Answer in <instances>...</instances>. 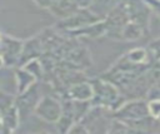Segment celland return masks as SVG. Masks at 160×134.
Here are the masks:
<instances>
[{"label": "cell", "instance_id": "obj_10", "mask_svg": "<svg viewBox=\"0 0 160 134\" xmlns=\"http://www.w3.org/2000/svg\"><path fill=\"white\" fill-rule=\"evenodd\" d=\"M1 120H2L4 131H14L18 128L20 121V113L16 104L1 111Z\"/></svg>", "mask_w": 160, "mask_h": 134}, {"label": "cell", "instance_id": "obj_20", "mask_svg": "<svg viewBox=\"0 0 160 134\" xmlns=\"http://www.w3.org/2000/svg\"><path fill=\"white\" fill-rule=\"evenodd\" d=\"M1 38H2V34L0 33V41H1Z\"/></svg>", "mask_w": 160, "mask_h": 134}, {"label": "cell", "instance_id": "obj_8", "mask_svg": "<svg viewBox=\"0 0 160 134\" xmlns=\"http://www.w3.org/2000/svg\"><path fill=\"white\" fill-rule=\"evenodd\" d=\"M78 9H80V8L78 6L75 0H54L49 11L54 16L59 18V20H60V19H65V18L70 16Z\"/></svg>", "mask_w": 160, "mask_h": 134}, {"label": "cell", "instance_id": "obj_7", "mask_svg": "<svg viewBox=\"0 0 160 134\" xmlns=\"http://www.w3.org/2000/svg\"><path fill=\"white\" fill-rule=\"evenodd\" d=\"M42 51H44V41H41L39 36L29 39L28 41L24 43L19 66L25 65L28 61H30L32 59L40 58L42 55Z\"/></svg>", "mask_w": 160, "mask_h": 134}, {"label": "cell", "instance_id": "obj_17", "mask_svg": "<svg viewBox=\"0 0 160 134\" xmlns=\"http://www.w3.org/2000/svg\"><path fill=\"white\" fill-rule=\"evenodd\" d=\"M150 8L151 13H155L160 18V0H144Z\"/></svg>", "mask_w": 160, "mask_h": 134}, {"label": "cell", "instance_id": "obj_16", "mask_svg": "<svg viewBox=\"0 0 160 134\" xmlns=\"http://www.w3.org/2000/svg\"><path fill=\"white\" fill-rule=\"evenodd\" d=\"M145 98H146V100L160 99V80L156 81V83H154V84L149 88V90H148Z\"/></svg>", "mask_w": 160, "mask_h": 134}, {"label": "cell", "instance_id": "obj_14", "mask_svg": "<svg viewBox=\"0 0 160 134\" xmlns=\"http://www.w3.org/2000/svg\"><path fill=\"white\" fill-rule=\"evenodd\" d=\"M15 100H16L15 96L0 91V111H4V110H6L8 108L12 106V105L15 104Z\"/></svg>", "mask_w": 160, "mask_h": 134}, {"label": "cell", "instance_id": "obj_15", "mask_svg": "<svg viewBox=\"0 0 160 134\" xmlns=\"http://www.w3.org/2000/svg\"><path fill=\"white\" fill-rule=\"evenodd\" d=\"M148 106H149L150 115L154 116L156 120L160 121V99L148 100Z\"/></svg>", "mask_w": 160, "mask_h": 134}, {"label": "cell", "instance_id": "obj_3", "mask_svg": "<svg viewBox=\"0 0 160 134\" xmlns=\"http://www.w3.org/2000/svg\"><path fill=\"white\" fill-rule=\"evenodd\" d=\"M34 113L44 121L55 124L62 114V103H60L59 100H56L50 95H45L39 99L34 109Z\"/></svg>", "mask_w": 160, "mask_h": 134}, {"label": "cell", "instance_id": "obj_5", "mask_svg": "<svg viewBox=\"0 0 160 134\" xmlns=\"http://www.w3.org/2000/svg\"><path fill=\"white\" fill-rule=\"evenodd\" d=\"M22 46H24V41L19 39H14L8 35H2L0 41V51H1L5 66L19 65Z\"/></svg>", "mask_w": 160, "mask_h": 134}, {"label": "cell", "instance_id": "obj_19", "mask_svg": "<svg viewBox=\"0 0 160 134\" xmlns=\"http://www.w3.org/2000/svg\"><path fill=\"white\" fill-rule=\"evenodd\" d=\"M4 65V60H2V55H1V51H0V68Z\"/></svg>", "mask_w": 160, "mask_h": 134}, {"label": "cell", "instance_id": "obj_18", "mask_svg": "<svg viewBox=\"0 0 160 134\" xmlns=\"http://www.w3.org/2000/svg\"><path fill=\"white\" fill-rule=\"evenodd\" d=\"M75 1L80 9H88V8H90V5L92 4L94 0H75Z\"/></svg>", "mask_w": 160, "mask_h": 134}, {"label": "cell", "instance_id": "obj_21", "mask_svg": "<svg viewBox=\"0 0 160 134\" xmlns=\"http://www.w3.org/2000/svg\"><path fill=\"white\" fill-rule=\"evenodd\" d=\"M159 63H160V61H159Z\"/></svg>", "mask_w": 160, "mask_h": 134}, {"label": "cell", "instance_id": "obj_1", "mask_svg": "<svg viewBox=\"0 0 160 134\" xmlns=\"http://www.w3.org/2000/svg\"><path fill=\"white\" fill-rule=\"evenodd\" d=\"M94 89V95L91 98L92 105H100L110 110H116L125 103L124 96L121 95L119 88L111 81L99 78L91 83Z\"/></svg>", "mask_w": 160, "mask_h": 134}, {"label": "cell", "instance_id": "obj_12", "mask_svg": "<svg viewBox=\"0 0 160 134\" xmlns=\"http://www.w3.org/2000/svg\"><path fill=\"white\" fill-rule=\"evenodd\" d=\"M22 68H25L28 71H30L31 74H34V75L36 76V79H38V80H39V79H41V78L44 76V74H45L44 65H42V63L39 60V58H38V59H32V60L28 61L25 65H22Z\"/></svg>", "mask_w": 160, "mask_h": 134}, {"label": "cell", "instance_id": "obj_6", "mask_svg": "<svg viewBox=\"0 0 160 134\" xmlns=\"http://www.w3.org/2000/svg\"><path fill=\"white\" fill-rule=\"evenodd\" d=\"M92 95H94V89L91 83H86L84 80L66 86L64 98L71 100H91Z\"/></svg>", "mask_w": 160, "mask_h": 134}, {"label": "cell", "instance_id": "obj_4", "mask_svg": "<svg viewBox=\"0 0 160 134\" xmlns=\"http://www.w3.org/2000/svg\"><path fill=\"white\" fill-rule=\"evenodd\" d=\"M149 114L150 113H149L148 100H142V99L126 101L116 110H114V118L120 119L122 121L141 119L144 116H148Z\"/></svg>", "mask_w": 160, "mask_h": 134}, {"label": "cell", "instance_id": "obj_2", "mask_svg": "<svg viewBox=\"0 0 160 134\" xmlns=\"http://www.w3.org/2000/svg\"><path fill=\"white\" fill-rule=\"evenodd\" d=\"M100 20H102V19L99 18L95 13H92L89 8L88 9H78L70 16H68L65 19H60L56 25V29L62 33H70V31L82 29V28H85L90 24H94L96 21H100Z\"/></svg>", "mask_w": 160, "mask_h": 134}, {"label": "cell", "instance_id": "obj_9", "mask_svg": "<svg viewBox=\"0 0 160 134\" xmlns=\"http://www.w3.org/2000/svg\"><path fill=\"white\" fill-rule=\"evenodd\" d=\"M36 81H38V79H36V76L34 74L28 71L25 68L20 66L16 70V73H15V84H16V93H18V95L25 93Z\"/></svg>", "mask_w": 160, "mask_h": 134}, {"label": "cell", "instance_id": "obj_11", "mask_svg": "<svg viewBox=\"0 0 160 134\" xmlns=\"http://www.w3.org/2000/svg\"><path fill=\"white\" fill-rule=\"evenodd\" d=\"M121 1L122 0H94L89 9L92 13H95L99 18L105 19L108 14L111 10H114Z\"/></svg>", "mask_w": 160, "mask_h": 134}, {"label": "cell", "instance_id": "obj_13", "mask_svg": "<svg viewBox=\"0 0 160 134\" xmlns=\"http://www.w3.org/2000/svg\"><path fill=\"white\" fill-rule=\"evenodd\" d=\"M148 51L150 53V56L154 61H160V38L152 40L149 44Z\"/></svg>", "mask_w": 160, "mask_h": 134}]
</instances>
